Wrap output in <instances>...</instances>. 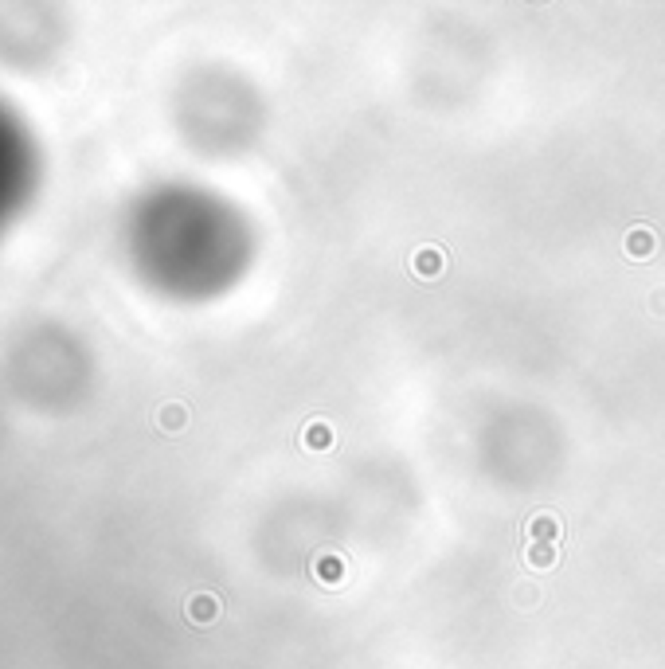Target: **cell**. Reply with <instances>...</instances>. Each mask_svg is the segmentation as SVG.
Returning <instances> with one entry per match:
<instances>
[{
    "mask_svg": "<svg viewBox=\"0 0 665 669\" xmlns=\"http://www.w3.org/2000/svg\"><path fill=\"white\" fill-rule=\"evenodd\" d=\"M160 427H165V431H180V427H184V407H177V404H169V407H160Z\"/></svg>",
    "mask_w": 665,
    "mask_h": 669,
    "instance_id": "obj_1",
    "label": "cell"
},
{
    "mask_svg": "<svg viewBox=\"0 0 665 669\" xmlns=\"http://www.w3.org/2000/svg\"><path fill=\"white\" fill-rule=\"evenodd\" d=\"M188 610L196 622H208V619H216V599H204V595H200V599L188 603Z\"/></svg>",
    "mask_w": 665,
    "mask_h": 669,
    "instance_id": "obj_2",
    "label": "cell"
}]
</instances>
